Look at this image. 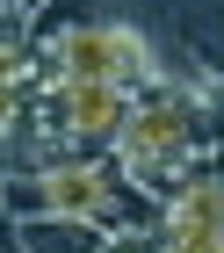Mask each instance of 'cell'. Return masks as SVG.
Masks as SVG:
<instances>
[{
    "label": "cell",
    "instance_id": "obj_1",
    "mask_svg": "<svg viewBox=\"0 0 224 253\" xmlns=\"http://www.w3.org/2000/svg\"><path fill=\"white\" fill-rule=\"evenodd\" d=\"M22 246L29 253H109V232L80 224V217H22Z\"/></svg>",
    "mask_w": 224,
    "mask_h": 253
},
{
    "label": "cell",
    "instance_id": "obj_2",
    "mask_svg": "<svg viewBox=\"0 0 224 253\" xmlns=\"http://www.w3.org/2000/svg\"><path fill=\"white\" fill-rule=\"evenodd\" d=\"M0 253H29V246H22V224H15L7 210H0Z\"/></svg>",
    "mask_w": 224,
    "mask_h": 253
},
{
    "label": "cell",
    "instance_id": "obj_3",
    "mask_svg": "<svg viewBox=\"0 0 224 253\" xmlns=\"http://www.w3.org/2000/svg\"><path fill=\"white\" fill-rule=\"evenodd\" d=\"M0 7H29V15H37V7H44V0H0Z\"/></svg>",
    "mask_w": 224,
    "mask_h": 253
}]
</instances>
